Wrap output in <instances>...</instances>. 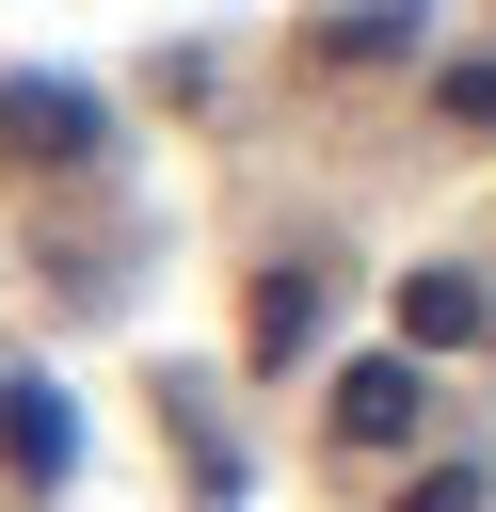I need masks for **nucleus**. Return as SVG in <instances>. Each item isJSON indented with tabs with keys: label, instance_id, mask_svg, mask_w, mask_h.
<instances>
[{
	"label": "nucleus",
	"instance_id": "nucleus-5",
	"mask_svg": "<svg viewBox=\"0 0 496 512\" xmlns=\"http://www.w3.org/2000/svg\"><path fill=\"white\" fill-rule=\"evenodd\" d=\"M416 32H432V0H352L320 48H336V64H384V48H416Z\"/></svg>",
	"mask_w": 496,
	"mask_h": 512
},
{
	"label": "nucleus",
	"instance_id": "nucleus-4",
	"mask_svg": "<svg viewBox=\"0 0 496 512\" xmlns=\"http://www.w3.org/2000/svg\"><path fill=\"white\" fill-rule=\"evenodd\" d=\"M0 448H16L32 480H64V464H80V400H64V384H16V400H0Z\"/></svg>",
	"mask_w": 496,
	"mask_h": 512
},
{
	"label": "nucleus",
	"instance_id": "nucleus-1",
	"mask_svg": "<svg viewBox=\"0 0 496 512\" xmlns=\"http://www.w3.org/2000/svg\"><path fill=\"white\" fill-rule=\"evenodd\" d=\"M0 144L16 160H96L112 112H96V80H0Z\"/></svg>",
	"mask_w": 496,
	"mask_h": 512
},
{
	"label": "nucleus",
	"instance_id": "nucleus-6",
	"mask_svg": "<svg viewBox=\"0 0 496 512\" xmlns=\"http://www.w3.org/2000/svg\"><path fill=\"white\" fill-rule=\"evenodd\" d=\"M304 336H320V272H272V288H256V352H272V368H288V352H304Z\"/></svg>",
	"mask_w": 496,
	"mask_h": 512
},
{
	"label": "nucleus",
	"instance_id": "nucleus-8",
	"mask_svg": "<svg viewBox=\"0 0 496 512\" xmlns=\"http://www.w3.org/2000/svg\"><path fill=\"white\" fill-rule=\"evenodd\" d=\"M400 512H480V448H448V464H432V480H416Z\"/></svg>",
	"mask_w": 496,
	"mask_h": 512
},
{
	"label": "nucleus",
	"instance_id": "nucleus-2",
	"mask_svg": "<svg viewBox=\"0 0 496 512\" xmlns=\"http://www.w3.org/2000/svg\"><path fill=\"white\" fill-rule=\"evenodd\" d=\"M416 416H432V400H416V352H352V368H336V432H352V448H400Z\"/></svg>",
	"mask_w": 496,
	"mask_h": 512
},
{
	"label": "nucleus",
	"instance_id": "nucleus-3",
	"mask_svg": "<svg viewBox=\"0 0 496 512\" xmlns=\"http://www.w3.org/2000/svg\"><path fill=\"white\" fill-rule=\"evenodd\" d=\"M464 336H480V272H464V256L400 272V352H464Z\"/></svg>",
	"mask_w": 496,
	"mask_h": 512
},
{
	"label": "nucleus",
	"instance_id": "nucleus-7",
	"mask_svg": "<svg viewBox=\"0 0 496 512\" xmlns=\"http://www.w3.org/2000/svg\"><path fill=\"white\" fill-rule=\"evenodd\" d=\"M432 112H448V128H480V112H496V64H480V48H448V80H432Z\"/></svg>",
	"mask_w": 496,
	"mask_h": 512
}]
</instances>
